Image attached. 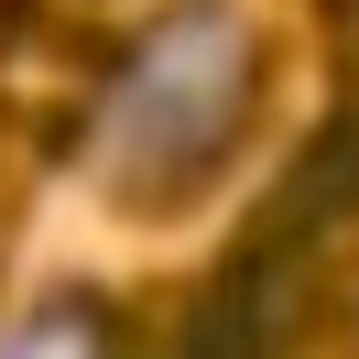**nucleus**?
Wrapping results in <instances>:
<instances>
[{
  "label": "nucleus",
  "instance_id": "obj_2",
  "mask_svg": "<svg viewBox=\"0 0 359 359\" xmlns=\"http://www.w3.org/2000/svg\"><path fill=\"white\" fill-rule=\"evenodd\" d=\"M0 359H131V316L98 283H55L0 316Z\"/></svg>",
  "mask_w": 359,
  "mask_h": 359
},
{
  "label": "nucleus",
  "instance_id": "obj_1",
  "mask_svg": "<svg viewBox=\"0 0 359 359\" xmlns=\"http://www.w3.org/2000/svg\"><path fill=\"white\" fill-rule=\"evenodd\" d=\"M272 98V44L240 0H163L120 33V55L76 88V175L109 218L175 229L218 196V175L250 153Z\"/></svg>",
  "mask_w": 359,
  "mask_h": 359
}]
</instances>
